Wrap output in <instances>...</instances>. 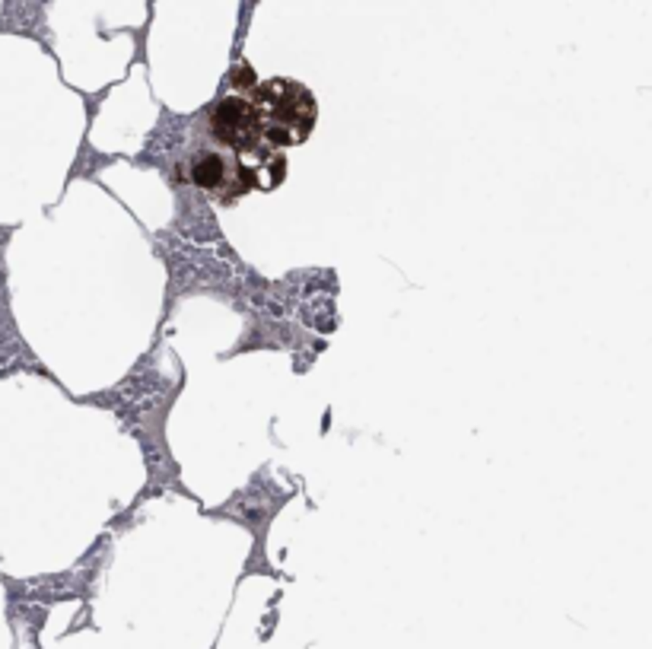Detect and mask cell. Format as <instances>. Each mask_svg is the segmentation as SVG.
<instances>
[{"label":"cell","mask_w":652,"mask_h":649,"mask_svg":"<svg viewBox=\"0 0 652 649\" xmlns=\"http://www.w3.org/2000/svg\"><path fill=\"white\" fill-rule=\"evenodd\" d=\"M258 115V134L268 147L287 153L303 143L315 125V99L293 80H268L246 93Z\"/></svg>","instance_id":"6da1fadb"},{"label":"cell","mask_w":652,"mask_h":649,"mask_svg":"<svg viewBox=\"0 0 652 649\" xmlns=\"http://www.w3.org/2000/svg\"><path fill=\"white\" fill-rule=\"evenodd\" d=\"M207 134L223 150L236 153L251 143H264L258 134V115L248 95H226L207 112Z\"/></svg>","instance_id":"7a4b0ae2"},{"label":"cell","mask_w":652,"mask_h":649,"mask_svg":"<svg viewBox=\"0 0 652 649\" xmlns=\"http://www.w3.org/2000/svg\"><path fill=\"white\" fill-rule=\"evenodd\" d=\"M188 179L198 188L216 194V201H236L246 191V185L239 179L236 156L223 147H207L201 153H194L191 166H188Z\"/></svg>","instance_id":"3957f363"}]
</instances>
